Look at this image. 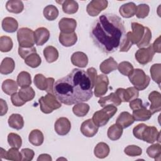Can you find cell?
<instances>
[{
    "instance_id": "1",
    "label": "cell",
    "mask_w": 161,
    "mask_h": 161,
    "mask_svg": "<svg viewBox=\"0 0 161 161\" xmlns=\"http://www.w3.org/2000/svg\"><path fill=\"white\" fill-rule=\"evenodd\" d=\"M126 35L123 20L112 13L101 14L93 23L90 31L94 43L106 53L119 49L125 43Z\"/></svg>"
},
{
    "instance_id": "2",
    "label": "cell",
    "mask_w": 161,
    "mask_h": 161,
    "mask_svg": "<svg viewBox=\"0 0 161 161\" xmlns=\"http://www.w3.org/2000/svg\"><path fill=\"white\" fill-rule=\"evenodd\" d=\"M92 88L87 72L74 69L68 75L55 82L53 94L60 103L72 105L89 101L93 95Z\"/></svg>"
},
{
    "instance_id": "3",
    "label": "cell",
    "mask_w": 161,
    "mask_h": 161,
    "mask_svg": "<svg viewBox=\"0 0 161 161\" xmlns=\"http://www.w3.org/2000/svg\"><path fill=\"white\" fill-rule=\"evenodd\" d=\"M131 31L126 33L125 43L119 48V52H128L133 45H138L143 39L145 33V26L138 23L133 22L131 23Z\"/></svg>"
},
{
    "instance_id": "4",
    "label": "cell",
    "mask_w": 161,
    "mask_h": 161,
    "mask_svg": "<svg viewBox=\"0 0 161 161\" xmlns=\"http://www.w3.org/2000/svg\"><path fill=\"white\" fill-rule=\"evenodd\" d=\"M117 108L113 105H108L103 107V109L96 111L92 118L94 123L98 127L106 125L109 120L117 112Z\"/></svg>"
},
{
    "instance_id": "5",
    "label": "cell",
    "mask_w": 161,
    "mask_h": 161,
    "mask_svg": "<svg viewBox=\"0 0 161 161\" xmlns=\"http://www.w3.org/2000/svg\"><path fill=\"white\" fill-rule=\"evenodd\" d=\"M128 78L134 87L138 91L145 89L150 82V77L140 69H134L132 73L128 75Z\"/></svg>"
},
{
    "instance_id": "6",
    "label": "cell",
    "mask_w": 161,
    "mask_h": 161,
    "mask_svg": "<svg viewBox=\"0 0 161 161\" xmlns=\"http://www.w3.org/2000/svg\"><path fill=\"white\" fill-rule=\"evenodd\" d=\"M38 102L41 111L45 114L51 113L53 110L57 109L62 106L60 102L54 94L51 93H48L45 96L41 97Z\"/></svg>"
},
{
    "instance_id": "7",
    "label": "cell",
    "mask_w": 161,
    "mask_h": 161,
    "mask_svg": "<svg viewBox=\"0 0 161 161\" xmlns=\"http://www.w3.org/2000/svg\"><path fill=\"white\" fill-rule=\"evenodd\" d=\"M17 39L19 47H34V31L28 28H21L17 31Z\"/></svg>"
},
{
    "instance_id": "8",
    "label": "cell",
    "mask_w": 161,
    "mask_h": 161,
    "mask_svg": "<svg viewBox=\"0 0 161 161\" xmlns=\"http://www.w3.org/2000/svg\"><path fill=\"white\" fill-rule=\"evenodd\" d=\"M35 86L40 90L45 91L47 93L53 94V86L55 80L53 77L46 78L43 74L35 75L33 79Z\"/></svg>"
},
{
    "instance_id": "9",
    "label": "cell",
    "mask_w": 161,
    "mask_h": 161,
    "mask_svg": "<svg viewBox=\"0 0 161 161\" xmlns=\"http://www.w3.org/2000/svg\"><path fill=\"white\" fill-rule=\"evenodd\" d=\"M155 55L152 44H150L147 47L139 48L135 53V57L137 62L142 65H146L150 62Z\"/></svg>"
},
{
    "instance_id": "10",
    "label": "cell",
    "mask_w": 161,
    "mask_h": 161,
    "mask_svg": "<svg viewBox=\"0 0 161 161\" xmlns=\"http://www.w3.org/2000/svg\"><path fill=\"white\" fill-rule=\"evenodd\" d=\"M109 85L108 77L104 74L97 75L94 83V95L97 97L104 96L108 91Z\"/></svg>"
},
{
    "instance_id": "11",
    "label": "cell",
    "mask_w": 161,
    "mask_h": 161,
    "mask_svg": "<svg viewBox=\"0 0 161 161\" xmlns=\"http://www.w3.org/2000/svg\"><path fill=\"white\" fill-rule=\"evenodd\" d=\"M141 140L148 143H153L156 141L160 142V132L156 127L147 125L142 133Z\"/></svg>"
},
{
    "instance_id": "12",
    "label": "cell",
    "mask_w": 161,
    "mask_h": 161,
    "mask_svg": "<svg viewBox=\"0 0 161 161\" xmlns=\"http://www.w3.org/2000/svg\"><path fill=\"white\" fill-rule=\"evenodd\" d=\"M115 93L119 97L121 102H130L137 98L139 96L138 90L134 87H130L126 89L118 88L115 91Z\"/></svg>"
},
{
    "instance_id": "13",
    "label": "cell",
    "mask_w": 161,
    "mask_h": 161,
    "mask_svg": "<svg viewBox=\"0 0 161 161\" xmlns=\"http://www.w3.org/2000/svg\"><path fill=\"white\" fill-rule=\"evenodd\" d=\"M108 5L106 0H92L87 6L86 11L91 16H97L102 11L104 10Z\"/></svg>"
},
{
    "instance_id": "14",
    "label": "cell",
    "mask_w": 161,
    "mask_h": 161,
    "mask_svg": "<svg viewBox=\"0 0 161 161\" xmlns=\"http://www.w3.org/2000/svg\"><path fill=\"white\" fill-rule=\"evenodd\" d=\"M54 129L58 135L64 136L69 133L71 129V123L67 118L61 117L55 121Z\"/></svg>"
},
{
    "instance_id": "15",
    "label": "cell",
    "mask_w": 161,
    "mask_h": 161,
    "mask_svg": "<svg viewBox=\"0 0 161 161\" xmlns=\"http://www.w3.org/2000/svg\"><path fill=\"white\" fill-rule=\"evenodd\" d=\"M77 26V21L73 18H63L58 22V27L62 33H71L74 32Z\"/></svg>"
},
{
    "instance_id": "16",
    "label": "cell",
    "mask_w": 161,
    "mask_h": 161,
    "mask_svg": "<svg viewBox=\"0 0 161 161\" xmlns=\"http://www.w3.org/2000/svg\"><path fill=\"white\" fill-rule=\"evenodd\" d=\"M98 129L99 127L94 123L92 119L84 121L80 126V131L86 137L94 136L97 133Z\"/></svg>"
},
{
    "instance_id": "17",
    "label": "cell",
    "mask_w": 161,
    "mask_h": 161,
    "mask_svg": "<svg viewBox=\"0 0 161 161\" xmlns=\"http://www.w3.org/2000/svg\"><path fill=\"white\" fill-rule=\"evenodd\" d=\"M148 99L151 103L150 111L152 114L159 112L161 110V94L156 91L151 92L148 95Z\"/></svg>"
},
{
    "instance_id": "18",
    "label": "cell",
    "mask_w": 161,
    "mask_h": 161,
    "mask_svg": "<svg viewBox=\"0 0 161 161\" xmlns=\"http://www.w3.org/2000/svg\"><path fill=\"white\" fill-rule=\"evenodd\" d=\"M50 38L49 31L44 27L37 28L34 31L35 42L38 46H42L44 45Z\"/></svg>"
},
{
    "instance_id": "19",
    "label": "cell",
    "mask_w": 161,
    "mask_h": 161,
    "mask_svg": "<svg viewBox=\"0 0 161 161\" xmlns=\"http://www.w3.org/2000/svg\"><path fill=\"white\" fill-rule=\"evenodd\" d=\"M98 103L103 108L108 105L119 106L121 104V101L115 92H111L107 96L101 97L98 101Z\"/></svg>"
},
{
    "instance_id": "20",
    "label": "cell",
    "mask_w": 161,
    "mask_h": 161,
    "mask_svg": "<svg viewBox=\"0 0 161 161\" xmlns=\"http://www.w3.org/2000/svg\"><path fill=\"white\" fill-rule=\"evenodd\" d=\"M71 62L74 65L84 68L88 64V57L82 52H75L71 56Z\"/></svg>"
},
{
    "instance_id": "21",
    "label": "cell",
    "mask_w": 161,
    "mask_h": 161,
    "mask_svg": "<svg viewBox=\"0 0 161 161\" xmlns=\"http://www.w3.org/2000/svg\"><path fill=\"white\" fill-rule=\"evenodd\" d=\"M135 121L133 116L127 111L121 113L116 119V124L123 129L131 126Z\"/></svg>"
},
{
    "instance_id": "22",
    "label": "cell",
    "mask_w": 161,
    "mask_h": 161,
    "mask_svg": "<svg viewBox=\"0 0 161 161\" xmlns=\"http://www.w3.org/2000/svg\"><path fill=\"white\" fill-rule=\"evenodd\" d=\"M59 42L65 47H69L75 45L77 41V36L75 32L71 33H60L58 36Z\"/></svg>"
},
{
    "instance_id": "23",
    "label": "cell",
    "mask_w": 161,
    "mask_h": 161,
    "mask_svg": "<svg viewBox=\"0 0 161 161\" xmlns=\"http://www.w3.org/2000/svg\"><path fill=\"white\" fill-rule=\"evenodd\" d=\"M136 9V4L133 2H130L121 5L119 9V12L122 17L130 18L135 14Z\"/></svg>"
},
{
    "instance_id": "24",
    "label": "cell",
    "mask_w": 161,
    "mask_h": 161,
    "mask_svg": "<svg viewBox=\"0 0 161 161\" xmlns=\"http://www.w3.org/2000/svg\"><path fill=\"white\" fill-rule=\"evenodd\" d=\"M118 65L116 61L112 57H110L100 64L99 69L103 74H108L118 69Z\"/></svg>"
},
{
    "instance_id": "25",
    "label": "cell",
    "mask_w": 161,
    "mask_h": 161,
    "mask_svg": "<svg viewBox=\"0 0 161 161\" xmlns=\"http://www.w3.org/2000/svg\"><path fill=\"white\" fill-rule=\"evenodd\" d=\"M132 116L135 121H145L148 120L152 117V114L150 110L147 109V106H143L138 109L133 110Z\"/></svg>"
},
{
    "instance_id": "26",
    "label": "cell",
    "mask_w": 161,
    "mask_h": 161,
    "mask_svg": "<svg viewBox=\"0 0 161 161\" xmlns=\"http://www.w3.org/2000/svg\"><path fill=\"white\" fill-rule=\"evenodd\" d=\"M2 28L6 32L14 33L18 28V23L12 17H6L2 21Z\"/></svg>"
},
{
    "instance_id": "27",
    "label": "cell",
    "mask_w": 161,
    "mask_h": 161,
    "mask_svg": "<svg viewBox=\"0 0 161 161\" xmlns=\"http://www.w3.org/2000/svg\"><path fill=\"white\" fill-rule=\"evenodd\" d=\"M15 67V63L13 58L10 57L4 58L0 65V72L1 74L8 75L12 73Z\"/></svg>"
},
{
    "instance_id": "28",
    "label": "cell",
    "mask_w": 161,
    "mask_h": 161,
    "mask_svg": "<svg viewBox=\"0 0 161 161\" xmlns=\"http://www.w3.org/2000/svg\"><path fill=\"white\" fill-rule=\"evenodd\" d=\"M9 126L17 130H21L24 126V120L23 116L19 114H12L8 120Z\"/></svg>"
},
{
    "instance_id": "29",
    "label": "cell",
    "mask_w": 161,
    "mask_h": 161,
    "mask_svg": "<svg viewBox=\"0 0 161 161\" xmlns=\"http://www.w3.org/2000/svg\"><path fill=\"white\" fill-rule=\"evenodd\" d=\"M6 8L8 11L19 14L21 13L24 9V5L21 1L19 0H9L8 1L6 4Z\"/></svg>"
},
{
    "instance_id": "30",
    "label": "cell",
    "mask_w": 161,
    "mask_h": 161,
    "mask_svg": "<svg viewBox=\"0 0 161 161\" xmlns=\"http://www.w3.org/2000/svg\"><path fill=\"white\" fill-rule=\"evenodd\" d=\"M109 147L108 144L104 142L98 143L94 149V155L99 158H104L109 153Z\"/></svg>"
},
{
    "instance_id": "31",
    "label": "cell",
    "mask_w": 161,
    "mask_h": 161,
    "mask_svg": "<svg viewBox=\"0 0 161 161\" xmlns=\"http://www.w3.org/2000/svg\"><path fill=\"white\" fill-rule=\"evenodd\" d=\"M18 88V83L13 79H6L2 83V90L5 94L9 96L16 92Z\"/></svg>"
},
{
    "instance_id": "32",
    "label": "cell",
    "mask_w": 161,
    "mask_h": 161,
    "mask_svg": "<svg viewBox=\"0 0 161 161\" xmlns=\"http://www.w3.org/2000/svg\"><path fill=\"white\" fill-rule=\"evenodd\" d=\"M43 55L48 63L55 62L58 58V52L53 46H47L43 50Z\"/></svg>"
},
{
    "instance_id": "33",
    "label": "cell",
    "mask_w": 161,
    "mask_h": 161,
    "mask_svg": "<svg viewBox=\"0 0 161 161\" xmlns=\"http://www.w3.org/2000/svg\"><path fill=\"white\" fill-rule=\"evenodd\" d=\"M28 140L33 145L40 146L43 142L44 136L40 130L35 129L32 130L29 134Z\"/></svg>"
},
{
    "instance_id": "34",
    "label": "cell",
    "mask_w": 161,
    "mask_h": 161,
    "mask_svg": "<svg viewBox=\"0 0 161 161\" xmlns=\"http://www.w3.org/2000/svg\"><path fill=\"white\" fill-rule=\"evenodd\" d=\"M62 3L63 11L69 14L75 13L79 9V4L77 1L74 0H65L60 2Z\"/></svg>"
},
{
    "instance_id": "35",
    "label": "cell",
    "mask_w": 161,
    "mask_h": 161,
    "mask_svg": "<svg viewBox=\"0 0 161 161\" xmlns=\"http://www.w3.org/2000/svg\"><path fill=\"white\" fill-rule=\"evenodd\" d=\"M123 134V128L116 123L112 125L108 130V137L112 141L119 139Z\"/></svg>"
},
{
    "instance_id": "36",
    "label": "cell",
    "mask_w": 161,
    "mask_h": 161,
    "mask_svg": "<svg viewBox=\"0 0 161 161\" xmlns=\"http://www.w3.org/2000/svg\"><path fill=\"white\" fill-rule=\"evenodd\" d=\"M43 16L48 21H53L57 18L59 12L57 8L52 4L47 6L43 9Z\"/></svg>"
},
{
    "instance_id": "37",
    "label": "cell",
    "mask_w": 161,
    "mask_h": 161,
    "mask_svg": "<svg viewBox=\"0 0 161 161\" xmlns=\"http://www.w3.org/2000/svg\"><path fill=\"white\" fill-rule=\"evenodd\" d=\"M18 94L21 99L25 102H28L31 101L35 96V92L33 89L30 87H21L18 92Z\"/></svg>"
},
{
    "instance_id": "38",
    "label": "cell",
    "mask_w": 161,
    "mask_h": 161,
    "mask_svg": "<svg viewBox=\"0 0 161 161\" xmlns=\"http://www.w3.org/2000/svg\"><path fill=\"white\" fill-rule=\"evenodd\" d=\"M17 83L21 87H28L31 84V78L30 74L26 71H22L18 75Z\"/></svg>"
},
{
    "instance_id": "39",
    "label": "cell",
    "mask_w": 161,
    "mask_h": 161,
    "mask_svg": "<svg viewBox=\"0 0 161 161\" xmlns=\"http://www.w3.org/2000/svg\"><path fill=\"white\" fill-rule=\"evenodd\" d=\"M90 107L88 104L80 103L75 104L72 108V111L74 114L78 117L85 116L89 112Z\"/></svg>"
},
{
    "instance_id": "40",
    "label": "cell",
    "mask_w": 161,
    "mask_h": 161,
    "mask_svg": "<svg viewBox=\"0 0 161 161\" xmlns=\"http://www.w3.org/2000/svg\"><path fill=\"white\" fill-rule=\"evenodd\" d=\"M25 63L31 68H36L40 65L42 59L38 53H34L30 55L25 59Z\"/></svg>"
},
{
    "instance_id": "41",
    "label": "cell",
    "mask_w": 161,
    "mask_h": 161,
    "mask_svg": "<svg viewBox=\"0 0 161 161\" xmlns=\"http://www.w3.org/2000/svg\"><path fill=\"white\" fill-rule=\"evenodd\" d=\"M150 72L153 80L160 85L161 82V64H153L150 69Z\"/></svg>"
},
{
    "instance_id": "42",
    "label": "cell",
    "mask_w": 161,
    "mask_h": 161,
    "mask_svg": "<svg viewBox=\"0 0 161 161\" xmlns=\"http://www.w3.org/2000/svg\"><path fill=\"white\" fill-rule=\"evenodd\" d=\"M13 46L12 39L8 36H1L0 37V50L2 52H9Z\"/></svg>"
},
{
    "instance_id": "43",
    "label": "cell",
    "mask_w": 161,
    "mask_h": 161,
    "mask_svg": "<svg viewBox=\"0 0 161 161\" xmlns=\"http://www.w3.org/2000/svg\"><path fill=\"white\" fill-rule=\"evenodd\" d=\"M147 153L150 158H153L155 160H157V158L160 160L161 155V147L160 143H155L149 146L147 149Z\"/></svg>"
},
{
    "instance_id": "44",
    "label": "cell",
    "mask_w": 161,
    "mask_h": 161,
    "mask_svg": "<svg viewBox=\"0 0 161 161\" xmlns=\"http://www.w3.org/2000/svg\"><path fill=\"white\" fill-rule=\"evenodd\" d=\"M4 158L9 160L20 161L22 159V155L21 153L18 150V148L12 147L6 152Z\"/></svg>"
},
{
    "instance_id": "45",
    "label": "cell",
    "mask_w": 161,
    "mask_h": 161,
    "mask_svg": "<svg viewBox=\"0 0 161 161\" xmlns=\"http://www.w3.org/2000/svg\"><path fill=\"white\" fill-rule=\"evenodd\" d=\"M118 69L119 72L125 76L130 75L133 71V65L127 61H123L118 65Z\"/></svg>"
},
{
    "instance_id": "46",
    "label": "cell",
    "mask_w": 161,
    "mask_h": 161,
    "mask_svg": "<svg viewBox=\"0 0 161 161\" xmlns=\"http://www.w3.org/2000/svg\"><path fill=\"white\" fill-rule=\"evenodd\" d=\"M8 142L11 147L19 148L22 145L21 136L14 133H10L8 135Z\"/></svg>"
},
{
    "instance_id": "47",
    "label": "cell",
    "mask_w": 161,
    "mask_h": 161,
    "mask_svg": "<svg viewBox=\"0 0 161 161\" xmlns=\"http://www.w3.org/2000/svg\"><path fill=\"white\" fill-rule=\"evenodd\" d=\"M150 12V7L147 4H140L136 6V16L138 18L143 19L146 18Z\"/></svg>"
},
{
    "instance_id": "48",
    "label": "cell",
    "mask_w": 161,
    "mask_h": 161,
    "mask_svg": "<svg viewBox=\"0 0 161 161\" xmlns=\"http://www.w3.org/2000/svg\"><path fill=\"white\" fill-rule=\"evenodd\" d=\"M124 152L126 155L130 157H136L140 156L142 153V149L137 145H131L127 146Z\"/></svg>"
},
{
    "instance_id": "49",
    "label": "cell",
    "mask_w": 161,
    "mask_h": 161,
    "mask_svg": "<svg viewBox=\"0 0 161 161\" xmlns=\"http://www.w3.org/2000/svg\"><path fill=\"white\" fill-rule=\"evenodd\" d=\"M151 39H152V32L148 27H146L145 33V35H144L143 39L136 45L139 48L147 47L150 44Z\"/></svg>"
},
{
    "instance_id": "50",
    "label": "cell",
    "mask_w": 161,
    "mask_h": 161,
    "mask_svg": "<svg viewBox=\"0 0 161 161\" xmlns=\"http://www.w3.org/2000/svg\"><path fill=\"white\" fill-rule=\"evenodd\" d=\"M34 53H36V50L35 47H18V54L23 59H25L28 56Z\"/></svg>"
},
{
    "instance_id": "51",
    "label": "cell",
    "mask_w": 161,
    "mask_h": 161,
    "mask_svg": "<svg viewBox=\"0 0 161 161\" xmlns=\"http://www.w3.org/2000/svg\"><path fill=\"white\" fill-rule=\"evenodd\" d=\"M21 153L22 155V159L23 161H30L31 160L35 155V152L32 149L30 148H23L21 150Z\"/></svg>"
},
{
    "instance_id": "52",
    "label": "cell",
    "mask_w": 161,
    "mask_h": 161,
    "mask_svg": "<svg viewBox=\"0 0 161 161\" xmlns=\"http://www.w3.org/2000/svg\"><path fill=\"white\" fill-rule=\"evenodd\" d=\"M146 126L147 125L144 123H140V124H138V125H136L135 127H134V128L133 130V134L135 138H136L137 139L141 140L142 133Z\"/></svg>"
},
{
    "instance_id": "53",
    "label": "cell",
    "mask_w": 161,
    "mask_h": 161,
    "mask_svg": "<svg viewBox=\"0 0 161 161\" xmlns=\"http://www.w3.org/2000/svg\"><path fill=\"white\" fill-rule=\"evenodd\" d=\"M11 100L12 104L16 107L21 106L24 105L26 103L21 99V97H19V96L18 94V93L15 92L13 94H12L11 96Z\"/></svg>"
},
{
    "instance_id": "54",
    "label": "cell",
    "mask_w": 161,
    "mask_h": 161,
    "mask_svg": "<svg viewBox=\"0 0 161 161\" xmlns=\"http://www.w3.org/2000/svg\"><path fill=\"white\" fill-rule=\"evenodd\" d=\"M86 72H87V75H88V76L90 79L92 86L94 87V83H95V81H96V79L97 77V71L94 67H91V68L87 69Z\"/></svg>"
},
{
    "instance_id": "55",
    "label": "cell",
    "mask_w": 161,
    "mask_h": 161,
    "mask_svg": "<svg viewBox=\"0 0 161 161\" xmlns=\"http://www.w3.org/2000/svg\"><path fill=\"white\" fill-rule=\"evenodd\" d=\"M129 106H130V108L133 111L143 107L144 105L143 104V102L141 99L136 98L130 102Z\"/></svg>"
},
{
    "instance_id": "56",
    "label": "cell",
    "mask_w": 161,
    "mask_h": 161,
    "mask_svg": "<svg viewBox=\"0 0 161 161\" xmlns=\"http://www.w3.org/2000/svg\"><path fill=\"white\" fill-rule=\"evenodd\" d=\"M0 105H1V109H0V115L2 116H4V114H6L8 112V105H7V103L6 102L3 100V99H0Z\"/></svg>"
},
{
    "instance_id": "57",
    "label": "cell",
    "mask_w": 161,
    "mask_h": 161,
    "mask_svg": "<svg viewBox=\"0 0 161 161\" xmlns=\"http://www.w3.org/2000/svg\"><path fill=\"white\" fill-rule=\"evenodd\" d=\"M153 49L155 53H160L161 52V48H160V36H158L152 44Z\"/></svg>"
},
{
    "instance_id": "58",
    "label": "cell",
    "mask_w": 161,
    "mask_h": 161,
    "mask_svg": "<svg viewBox=\"0 0 161 161\" xmlns=\"http://www.w3.org/2000/svg\"><path fill=\"white\" fill-rule=\"evenodd\" d=\"M52 160V158L50 157V155L48 154H46V153H43V154L40 155L37 158L38 161H45V160L51 161Z\"/></svg>"
}]
</instances>
